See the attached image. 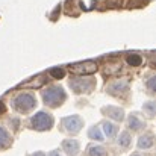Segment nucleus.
Instances as JSON below:
<instances>
[{"label": "nucleus", "mask_w": 156, "mask_h": 156, "mask_svg": "<svg viewBox=\"0 0 156 156\" xmlns=\"http://www.w3.org/2000/svg\"><path fill=\"white\" fill-rule=\"evenodd\" d=\"M67 96H65V91L62 87H58V85H53L49 87L47 90L43 91V100L44 103L50 108H58L65 102Z\"/></svg>", "instance_id": "obj_1"}, {"label": "nucleus", "mask_w": 156, "mask_h": 156, "mask_svg": "<svg viewBox=\"0 0 156 156\" xmlns=\"http://www.w3.org/2000/svg\"><path fill=\"white\" fill-rule=\"evenodd\" d=\"M12 105H14L15 111H18L21 114H27L37 106V99H35V96H32L29 93H23V94H18L14 99Z\"/></svg>", "instance_id": "obj_2"}, {"label": "nucleus", "mask_w": 156, "mask_h": 156, "mask_svg": "<svg viewBox=\"0 0 156 156\" xmlns=\"http://www.w3.org/2000/svg\"><path fill=\"white\" fill-rule=\"evenodd\" d=\"M30 126L38 130V132H44V130H49L52 129L53 126V117L50 114L41 111V112H37L32 118H30Z\"/></svg>", "instance_id": "obj_3"}, {"label": "nucleus", "mask_w": 156, "mask_h": 156, "mask_svg": "<svg viewBox=\"0 0 156 156\" xmlns=\"http://www.w3.org/2000/svg\"><path fill=\"white\" fill-rule=\"evenodd\" d=\"M96 85V80L94 79H90V77H73L70 79V88L76 93V94H83V93H90L93 91Z\"/></svg>", "instance_id": "obj_4"}, {"label": "nucleus", "mask_w": 156, "mask_h": 156, "mask_svg": "<svg viewBox=\"0 0 156 156\" xmlns=\"http://www.w3.org/2000/svg\"><path fill=\"white\" fill-rule=\"evenodd\" d=\"M83 126V120L79 115H70L62 120V127L68 133H79Z\"/></svg>", "instance_id": "obj_5"}, {"label": "nucleus", "mask_w": 156, "mask_h": 156, "mask_svg": "<svg viewBox=\"0 0 156 156\" xmlns=\"http://www.w3.org/2000/svg\"><path fill=\"white\" fill-rule=\"evenodd\" d=\"M70 70H71L74 74H79V76H87V74H93V73L97 70V64H96L94 61L77 62V64L70 65Z\"/></svg>", "instance_id": "obj_6"}, {"label": "nucleus", "mask_w": 156, "mask_h": 156, "mask_svg": "<svg viewBox=\"0 0 156 156\" xmlns=\"http://www.w3.org/2000/svg\"><path fill=\"white\" fill-rule=\"evenodd\" d=\"M106 90H108V93L112 94V96H121V94H126V93H127L129 87H127V82H126V80H115V82H112Z\"/></svg>", "instance_id": "obj_7"}, {"label": "nucleus", "mask_w": 156, "mask_h": 156, "mask_svg": "<svg viewBox=\"0 0 156 156\" xmlns=\"http://www.w3.org/2000/svg\"><path fill=\"white\" fill-rule=\"evenodd\" d=\"M102 112L106 117H109L115 121H123L124 120V111L118 106H106V108L102 109Z\"/></svg>", "instance_id": "obj_8"}, {"label": "nucleus", "mask_w": 156, "mask_h": 156, "mask_svg": "<svg viewBox=\"0 0 156 156\" xmlns=\"http://www.w3.org/2000/svg\"><path fill=\"white\" fill-rule=\"evenodd\" d=\"M62 149L68 156H76L79 153L80 146H79V143L76 140H64L62 141Z\"/></svg>", "instance_id": "obj_9"}, {"label": "nucleus", "mask_w": 156, "mask_h": 156, "mask_svg": "<svg viewBox=\"0 0 156 156\" xmlns=\"http://www.w3.org/2000/svg\"><path fill=\"white\" fill-rule=\"evenodd\" d=\"M46 82H47V76L40 74V76H37V77H34V79H30V80H27V82L23 83L21 87H23V88H40V87H43Z\"/></svg>", "instance_id": "obj_10"}, {"label": "nucleus", "mask_w": 156, "mask_h": 156, "mask_svg": "<svg viewBox=\"0 0 156 156\" xmlns=\"http://www.w3.org/2000/svg\"><path fill=\"white\" fill-rule=\"evenodd\" d=\"M127 124H129V127H130L132 130H143V129L146 127V123H144L141 118H138L136 115H130V117L127 118Z\"/></svg>", "instance_id": "obj_11"}, {"label": "nucleus", "mask_w": 156, "mask_h": 156, "mask_svg": "<svg viewBox=\"0 0 156 156\" xmlns=\"http://www.w3.org/2000/svg\"><path fill=\"white\" fill-rule=\"evenodd\" d=\"M153 143H155V140H153L152 135H143L138 140V147L140 149H152Z\"/></svg>", "instance_id": "obj_12"}, {"label": "nucleus", "mask_w": 156, "mask_h": 156, "mask_svg": "<svg viewBox=\"0 0 156 156\" xmlns=\"http://www.w3.org/2000/svg\"><path fill=\"white\" fill-rule=\"evenodd\" d=\"M130 143H132V136H130V133H129L127 130L121 132L120 136H118V146H120L121 149H127V147L130 146Z\"/></svg>", "instance_id": "obj_13"}, {"label": "nucleus", "mask_w": 156, "mask_h": 156, "mask_svg": "<svg viewBox=\"0 0 156 156\" xmlns=\"http://www.w3.org/2000/svg\"><path fill=\"white\" fill-rule=\"evenodd\" d=\"M11 143H12L11 135H9L3 127H0V149H6V147H9Z\"/></svg>", "instance_id": "obj_14"}, {"label": "nucleus", "mask_w": 156, "mask_h": 156, "mask_svg": "<svg viewBox=\"0 0 156 156\" xmlns=\"http://www.w3.org/2000/svg\"><path fill=\"white\" fill-rule=\"evenodd\" d=\"M103 132H105V135L108 136V138H112L115 133H117V126L115 124H112V123H109V121H103Z\"/></svg>", "instance_id": "obj_15"}, {"label": "nucleus", "mask_w": 156, "mask_h": 156, "mask_svg": "<svg viewBox=\"0 0 156 156\" xmlns=\"http://www.w3.org/2000/svg\"><path fill=\"white\" fill-rule=\"evenodd\" d=\"M126 59H127V64L132 65V67H138V65L143 64V58H141L140 55H136V53H130V55H127Z\"/></svg>", "instance_id": "obj_16"}, {"label": "nucleus", "mask_w": 156, "mask_h": 156, "mask_svg": "<svg viewBox=\"0 0 156 156\" xmlns=\"http://www.w3.org/2000/svg\"><path fill=\"white\" fill-rule=\"evenodd\" d=\"M88 136H90L91 140H96V141H102V140H103V133L100 132V129H99L97 126H93V127L90 129Z\"/></svg>", "instance_id": "obj_17"}, {"label": "nucleus", "mask_w": 156, "mask_h": 156, "mask_svg": "<svg viewBox=\"0 0 156 156\" xmlns=\"http://www.w3.org/2000/svg\"><path fill=\"white\" fill-rule=\"evenodd\" d=\"M105 155H106V150L102 146H93L88 150V156H105Z\"/></svg>", "instance_id": "obj_18"}, {"label": "nucleus", "mask_w": 156, "mask_h": 156, "mask_svg": "<svg viewBox=\"0 0 156 156\" xmlns=\"http://www.w3.org/2000/svg\"><path fill=\"white\" fill-rule=\"evenodd\" d=\"M50 76L55 77V79H62L65 76V71L62 68H52L50 70Z\"/></svg>", "instance_id": "obj_19"}, {"label": "nucleus", "mask_w": 156, "mask_h": 156, "mask_svg": "<svg viewBox=\"0 0 156 156\" xmlns=\"http://www.w3.org/2000/svg\"><path fill=\"white\" fill-rule=\"evenodd\" d=\"M155 109H156L155 102H147V103H144V111H146L150 117L155 115Z\"/></svg>", "instance_id": "obj_20"}, {"label": "nucleus", "mask_w": 156, "mask_h": 156, "mask_svg": "<svg viewBox=\"0 0 156 156\" xmlns=\"http://www.w3.org/2000/svg\"><path fill=\"white\" fill-rule=\"evenodd\" d=\"M155 83H156V77H150V79H149V82H147V87H149V90H150L152 93H155L156 91Z\"/></svg>", "instance_id": "obj_21"}, {"label": "nucleus", "mask_w": 156, "mask_h": 156, "mask_svg": "<svg viewBox=\"0 0 156 156\" xmlns=\"http://www.w3.org/2000/svg\"><path fill=\"white\" fill-rule=\"evenodd\" d=\"M49 156H61V155H59V152H58V150H53V152L49 153Z\"/></svg>", "instance_id": "obj_22"}, {"label": "nucleus", "mask_w": 156, "mask_h": 156, "mask_svg": "<svg viewBox=\"0 0 156 156\" xmlns=\"http://www.w3.org/2000/svg\"><path fill=\"white\" fill-rule=\"evenodd\" d=\"M5 109H6V108H5V105L0 102V114H3V112H5Z\"/></svg>", "instance_id": "obj_23"}, {"label": "nucleus", "mask_w": 156, "mask_h": 156, "mask_svg": "<svg viewBox=\"0 0 156 156\" xmlns=\"http://www.w3.org/2000/svg\"><path fill=\"white\" fill-rule=\"evenodd\" d=\"M32 156H46V155H44L43 152H35V153H34Z\"/></svg>", "instance_id": "obj_24"}, {"label": "nucleus", "mask_w": 156, "mask_h": 156, "mask_svg": "<svg viewBox=\"0 0 156 156\" xmlns=\"http://www.w3.org/2000/svg\"><path fill=\"white\" fill-rule=\"evenodd\" d=\"M132 156H141V155H132Z\"/></svg>", "instance_id": "obj_25"}]
</instances>
